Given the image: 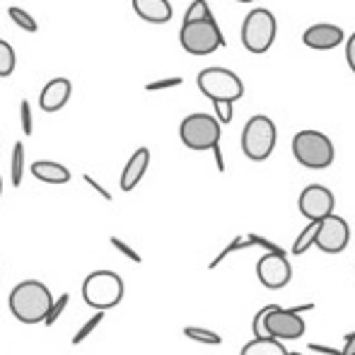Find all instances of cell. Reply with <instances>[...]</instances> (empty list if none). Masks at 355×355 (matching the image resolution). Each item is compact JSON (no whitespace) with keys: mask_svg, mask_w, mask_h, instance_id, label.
Here are the masks:
<instances>
[{"mask_svg":"<svg viewBox=\"0 0 355 355\" xmlns=\"http://www.w3.org/2000/svg\"><path fill=\"white\" fill-rule=\"evenodd\" d=\"M184 336L196 343H203V346H220V343H223L220 334L211 331V329H203V327H184Z\"/></svg>","mask_w":355,"mask_h":355,"instance_id":"ffe728a7","label":"cell"},{"mask_svg":"<svg viewBox=\"0 0 355 355\" xmlns=\"http://www.w3.org/2000/svg\"><path fill=\"white\" fill-rule=\"evenodd\" d=\"M293 155L302 167L307 169H327L336 159V148L331 138L322 131H300L293 138Z\"/></svg>","mask_w":355,"mask_h":355,"instance_id":"7a4b0ae2","label":"cell"},{"mask_svg":"<svg viewBox=\"0 0 355 355\" xmlns=\"http://www.w3.org/2000/svg\"><path fill=\"white\" fill-rule=\"evenodd\" d=\"M295 314H302V312H314V302H307V304H297V307H290Z\"/></svg>","mask_w":355,"mask_h":355,"instance_id":"74e56055","label":"cell"},{"mask_svg":"<svg viewBox=\"0 0 355 355\" xmlns=\"http://www.w3.org/2000/svg\"><path fill=\"white\" fill-rule=\"evenodd\" d=\"M317 234H319V223H307V227L295 237L293 247H290V254H293V257H302V254H307L312 247H317Z\"/></svg>","mask_w":355,"mask_h":355,"instance_id":"d6986e66","label":"cell"},{"mask_svg":"<svg viewBox=\"0 0 355 355\" xmlns=\"http://www.w3.org/2000/svg\"><path fill=\"white\" fill-rule=\"evenodd\" d=\"M184 80L182 78H167V80H157V83H148L145 89L148 92H159V89H169V87H179Z\"/></svg>","mask_w":355,"mask_h":355,"instance_id":"1f68e13d","label":"cell"},{"mask_svg":"<svg viewBox=\"0 0 355 355\" xmlns=\"http://www.w3.org/2000/svg\"><path fill=\"white\" fill-rule=\"evenodd\" d=\"M343 39H346L343 29L336 27V24H329V22L312 24V27H307L302 34L304 46L314 49V51H331V49H336L338 44H343Z\"/></svg>","mask_w":355,"mask_h":355,"instance_id":"4fadbf2b","label":"cell"},{"mask_svg":"<svg viewBox=\"0 0 355 355\" xmlns=\"http://www.w3.org/2000/svg\"><path fill=\"white\" fill-rule=\"evenodd\" d=\"M346 61H348V68L355 73V32L351 34V39L346 42Z\"/></svg>","mask_w":355,"mask_h":355,"instance_id":"836d02e7","label":"cell"},{"mask_svg":"<svg viewBox=\"0 0 355 355\" xmlns=\"http://www.w3.org/2000/svg\"><path fill=\"white\" fill-rule=\"evenodd\" d=\"M73 94V85L68 78H53L51 83L44 85L42 94H39V107H42V112H61L63 107L68 104V99H71Z\"/></svg>","mask_w":355,"mask_h":355,"instance_id":"5bb4252c","label":"cell"},{"mask_svg":"<svg viewBox=\"0 0 355 355\" xmlns=\"http://www.w3.org/2000/svg\"><path fill=\"white\" fill-rule=\"evenodd\" d=\"M19 119H22V131L24 136H32L34 133V121H32V104L27 99L19 102Z\"/></svg>","mask_w":355,"mask_h":355,"instance_id":"f546056e","label":"cell"},{"mask_svg":"<svg viewBox=\"0 0 355 355\" xmlns=\"http://www.w3.org/2000/svg\"><path fill=\"white\" fill-rule=\"evenodd\" d=\"M290 355H302V353H290Z\"/></svg>","mask_w":355,"mask_h":355,"instance_id":"60d3db41","label":"cell"},{"mask_svg":"<svg viewBox=\"0 0 355 355\" xmlns=\"http://www.w3.org/2000/svg\"><path fill=\"white\" fill-rule=\"evenodd\" d=\"M213 155H215V164H218V172H225V159H223V150H220V145H215L213 148Z\"/></svg>","mask_w":355,"mask_h":355,"instance_id":"8d00e7d4","label":"cell"},{"mask_svg":"<svg viewBox=\"0 0 355 355\" xmlns=\"http://www.w3.org/2000/svg\"><path fill=\"white\" fill-rule=\"evenodd\" d=\"M8 15H10V19H12L15 24H17L19 29H24V32H37L39 29V24H37V19H34V15H29L27 10H22V8H8Z\"/></svg>","mask_w":355,"mask_h":355,"instance_id":"d4e9b609","label":"cell"},{"mask_svg":"<svg viewBox=\"0 0 355 355\" xmlns=\"http://www.w3.org/2000/svg\"><path fill=\"white\" fill-rule=\"evenodd\" d=\"M53 295L51 290L39 281H22L10 290V312L17 322L22 324H42L46 322L49 312L53 307Z\"/></svg>","mask_w":355,"mask_h":355,"instance_id":"6da1fadb","label":"cell"},{"mask_svg":"<svg viewBox=\"0 0 355 355\" xmlns=\"http://www.w3.org/2000/svg\"><path fill=\"white\" fill-rule=\"evenodd\" d=\"M133 10L141 19L150 24H164L172 19L169 0H133Z\"/></svg>","mask_w":355,"mask_h":355,"instance_id":"2e32d148","label":"cell"},{"mask_svg":"<svg viewBox=\"0 0 355 355\" xmlns=\"http://www.w3.org/2000/svg\"><path fill=\"white\" fill-rule=\"evenodd\" d=\"M148 167H150V150L138 148L121 172V191H126V193L133 191V189L141 184V179L145 177V172H148Z\"/></svg>","mask_w":355,"mask_h":355,"instance_id":"9a60e30c","label":"cell"},{"mask_svg":"<svg viewBox=\"0 0 355 355\" xmlns=\"http://www.w3.org/2000/svg\"><path fill=\"white\" fill-rule=\"evenodd\" d=\"M341 355H355V329H353L351 334H346V338H343Z\"/></svg>","mask_w":355,"mask_h":355,"instance_id":"e575fe53","label":"cell"},{"mask_svg":"<svg viewBox=\"0 0 355 355\" xmlns=\"http://www.w3.org/2000/svg\"><path fill=\"white\" fill-rule=\"evenodd\" d=\"M196 85L211 102H237L244 97V83L237 78V73L227 71V68H206L198 73Z\"/></svg>","mask_w":355,"mask_h":355,"instance_id":"52a82bcc","label":"cell"},{"mask_svg":"<svg viewBox=\"0 0 355 355\" xmlns=\"http://www.w3.org/2000/svg\"><path fill=\"white\" fill-rule=\"evenodd\" d=\"M304 319L300 314H295L293 309H285L281 304H268L266 314V334L268 338H276V341H297L304 336Z\"/></svg>","mask_w":355,"mask_h":355,"instance_id":"9c48e42d","label":"cell"},{"mask_svg":"<svg viewBox=\"0 0 355 355\" xmlns=\"http://www.w3.org/2000/svg\"><path fill=\"white\" fill-rule=\"evenodd\" d=\"M83 179H85V184H87V187H92V189H94V191H97V193H99V196H102V198H104V201H112V198H114V196H112V193H109V191H107V189H104V187H102V184H99V182H97V179H92V177H89V174H85V177H83Z\"/></svg>","mask_w":355,"mask_h":355,"instance_id":"d6a6232c","label":"cell"},{"mask_svg":"<svg viewBox=\"0 0 355 355\" xmlns=\"http://www.w3.org/2000/svg\"><path fill=\"white\" fill-rule=\"evenodd\" d=\"M0 196H3V177H0Z\"/></svg>","mask_w":355,"mask_h":355,"instance_id":"f35d334b","label":"cell"},{"mask_svg":"<svg viewBox=\"0 0 355 355\" xmlns=\"http://www.w3.org/2000/svg\"><path fill=\"white\" fill-rule=\"evenodd\" d=\"M32 174L44 184H68L71 182V169L61 162H53V159H37L32 162Z\"/></svg>","mask_w":355,"mask_h":355,"instance_id":"e0dca14e","label":"cell"},{"mask_svg":"<svg viewBox=\"0 0 355 355\" xmlns=\"http://www.w3.org/2000/svg\"><path fill=\"white\" fill-rule=\"evenodd\" d=\"M104 314H107V312H94L92 317H89L87 322H85L83 327L78 329V334H75V336H73V346H80V343H83L85 338H89V336H92V334H94V329H97L99 324L104 322Z\"/></svg>","mask_w":355,"mask_h":355,"instance_id":"484cf974","label":"cell"},{"mask_svg":"<svg viewBox=\"0 0 355 355\" xmlns=\"http://www.w3.org/2000/svg\"><path fill=\"white\" fill-rule=\"evenodd\" d=\"M179 44L191 56H211L218 49L225 46L223 29L218 27V19H206V22L182 24L179 29Z\"/></svg>","mask_w":355,"mask_h":355,"instance_id":"8992f818","label":"cell"},{"mask_svg":"<svg viewBox=\"0 0 355 355\" xmlns=\"http://www.w3.org/2000/svg\"><path fill=\"white\" fill-rule=\"evenodd\" d=\"M223 123L213 116V114H189L179 126V138L189 150H213L220 145V136H223Z\"/></svg>","mask_w":355,"mask_h":355,"instance_id":"ba28073f","label":"cell"},{"mask_svg":"<svg viewBox=\"0 0 355 355\" xmlns=\"http://www.w3.org/2000/svg\"><path fill=\"white\" fill-rule=\"evenodd\" d=\"M266 314H268V304L254 314V322H252L254 338H268V334H266Z\"/></svg>","mask_w":355,"mask_h":355,"instance_id":"4316f807","label":"cell"},{"mask_svg":"<svg viewBox=\"0 0 355 355\" xmlns=\"http://www.w3.org/2000/svg\"><path fill=\"white\" fill-rule=\"evenodd\" d=\"M278 143V128L273 123V119L263 116H252L247 121L242 131V153L247 155L252 162H263L273 155Z\"/></svg>","mask_w":355,"mask_h":355,"instance_id":"277c9868","label":"cell"},{"mask_svg":"<svg viewBox=\"0 0 355 355\" xmlns=\"http://www.w3.org/2000/svg\"><path fill=\"white\" fill-rule=\"evenodd\" d=\"M257 276L263 288L283 290L293 278V266L285 254H261L257 261Z\"/></svg>","mask_w":355,"mask_h":355,"instance_id":"8fae6325","label":"cell"},{"mask_svg":"<svg viewBox=\"0 0 355 355\" xmlns=\"http://www.w3.org/2000/svg\"><path fill=\"white\" fill-rule=\"evenodd\" d=\"M123 285L121 276L114 271H92L83 283V300L94 309V312H107L121 304L123 300Z\"/></svg>","mask_w":355,"mask_h":355,"instance_id":"3957f363","label":"cell"},{"mask_svg":"<svg viewBox=\"0 0 355 355\" xmlns=\"http://www.w3.org/2000/svg\"><path fill=\"white\" fill-rule=\"evenodd\" d=\"M213 107H215V119L220 123L232 121V102H213Z\"/></svg>","mask_w":355,"mask_h":355,"instance_id":"4dcf8cb0","label":"cell"},{"mask_svg":"<svg viewBox=\"0 0 355 355\" xmlns=\"http://www.w3.org/2000/svg\"><path fill=\"white\" fill-rule=\"evenodd\" d=\"M309 351L324 353V355H341V351H336V348H331V346H322V343H309Z\"/></svg>","mask_w":355,"mask_h":355,"instance_id":"d590c367","label":"cell"},{"mask_svg":"<svg viewBox=\"0 0 355 355\" xmlns=\"http://www.w3.org/2000/svg\"><path fill=\"white\" fill-rule=\"evenodd\" d=\"M109 242H112V247L116 249V252H121L126 259H131L133 263H143V257H141V254H138L133 247H128V244L123 242V239H119V237H109Z\"/></svg>","mask_w":355,"mask_h":355,"instance_id":"f1b7e54d","label":"cell"},{"mask_svg":"<svg viewBox=\"0 0 355 355\" xmlns=\"http://www.w3.org/2000/svg\"><path fill=\"white\" fill-rule=\"evenodd\" d=\"M249 247H254V244H252V237H249V234H247V237H234L232 242H230L227 247H225L223 252H220L218 257H215L213 261L208 263V268H211V271H215V268H218L220 263H223L225 259L230 257V254H234V252H242V249H249Z\"/></svg>","mask_w":355,"mask_h":355,"instance_id":"44dd1931","label":"cell"},{"mask_svg":"<svg viewBox=\"0 0 355 355\" xmlns=\"http://www.w3.org/2000/svg\"><path fill=\"white\" fill-rule=\"evenodd\" d=\"M206 19H213L211 5H208L206 0H193V3L187 8V15H184V24L206 22Z\"/></svg>","mask_w":355,"mask_h":355,"instance_id":"7402d4cb","label":"cell"},{"mask_svg":"<svg viewBox=\"0 0 355 355\" xmlns=\"http://www.w3.org/2000/svg\"><path fill=\"white\" fill-rule=\"evenodd\" d=\"M10 174H12V184H15V187H22V177H24V143H15Z\"/></svg>","mask_w":355,"mask_h":355,"instance_id":"cb8c5ba5","label":"cell"},{"mask_svg":"<svg viewBox=\"0 0 355 355\" xmlns=\"http://www.w3.org/2000/svg\"><path fill=\"white\" fill-rule=\"evenodd\" d=\"M68 300H71V297H68V293H63L61 297H58L56 302H53L51 312H49L46 322H44V324H46V327H53V324H56L58 319H61V314L66 312V307H68Z\"/></svg>","mask_w":355,"mask_h":355,"instance_id":"83f0119b","label":"cell"},{"mask_svg":"<svg viewBox=\"0 0 355 355\" xmlns=\"http://www.w3.org/2000/svg\"><path fill=\"white\" fill-rule=\"evenodd\" d=\"M351 242V225L334 213L331 218L319 223V234H317V247L327 254H341Z\"/></svg>","mask_w":355,"mask_h":355,"instance_id":"7c38bea8","label":"cell"},{"mask_svg":"<svg viewBox=\"0 0 355 355\" xmlns=\"http://www.w3.org/2000/svg\"><path fill=\"white\" fill-rule=\"evenodd\" d=\"M300 213L307 218V223H322V220L331 218L334 208H336V198H334L331 189L322 187V184H309L302 189L297 201Z\"/></svg>","mask_w":355,"mask_h":355,"instance_id":"30bf717a","label":"cell"},{"mask_svg":"<svg viewBox=\"0 0 355 355\" xmlns=\"http://www.w3.org/2000/svg\"><path fill=\"white\" fill-rule=\"evenodd\" d=\"M237 3H254V0H237Z\"/></svg>","mask_w":355,"mask_h":355,"instance_id":"ab89813d","label":"cell"},{"mask_svg":"<svg viewBox=\"0 0 355 355\" xmlns=\"http://www.w3.org/2000/svg\"><path fill=\"white\" fill-rule=\"evenodd\" d=\"M239 355H290V351H285L283 341L276 338H252L244 343Z\"/></svg>","mask_w":355,"mask_h":355,"instance_id":"ac0fdd59","label":"cell"},{"mask_svg":"<svg viewBox=\"0 0 355 355\" xmlns=\"http://www.w3.org/2000/svg\"><path fill=\"white\" fill-rule=\"evenodd\" d=\"M278 34L276 15L266 8H257L244 17L242 24V44L249 53H266L273 46Z\"/></svg>","mask_w":355,"mask_h":355,"instance_id":"5b68a950","label":"cell"},{"mask_svg":"<svg viewBox=\"0 0 355 355\" xmlns=\"http://www.w3.org/2000/svg\"><path fill=\"white\" fill-rule=\"evenodd\" d=\"M17 66V56H15V49L10 46L5 39H0V78H8L15 73Z\"/></svg>","mask_w":355,"mask_h":355,"instance_id":"603a6c76","label":"cell"}]
</instances>
